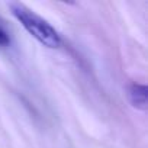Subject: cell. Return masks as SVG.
I'll return each mask as SVG.
<instances>
[{
    "label": "cell",
    "instance_id": "1",
    "mask_svg": "<svg viewBox=\"0 0 148 148\" xmlns=\"http://www.w3.org/2000/svg\"><path fill=\"white\" fill-rule=\"evenodd\" d=\"M9 8L12 10V15L21 22L25 31L29 35H32L38 42H41L47 48L61 47V38L58 32L41 16H38L35 12H32L29 8H26L23 3L19 2L9 3Z\"/></svg>",
    "mask_w": 148,
    "mask_h": 148
},
{
    "label": "cell",
    "instance_id": "2",
    "mask_svg": "<svg viewBox=\"0 0 148 148\" xmlns=\"http://www.w3.org/2000/svg\"><path fill=\"white\" fill-rule=\"evenodd\" d=\"M147 95H148V89L145 84H139V83H132L128 87V102L131 103V106L134 109L138 110H147L148 108V100H147Z\"/></svg>",
    "mask_w": 148,
    "mask_h": 148
},
{
    "label": "cell",
    "instance_id": "3",
    "mask_svg": "<svg viewBox=\"0 0 148 148\" xmlns=\"http://www.w3.org/2000/svg\"><path fill=\"white\" fill-rule=\"evenodd\" d=\"M8 44H9V36L2 28H0V47H5Z\"/></svg>",
    "mask_w": 148,
    "mask_h": 148
}]
</instances>
